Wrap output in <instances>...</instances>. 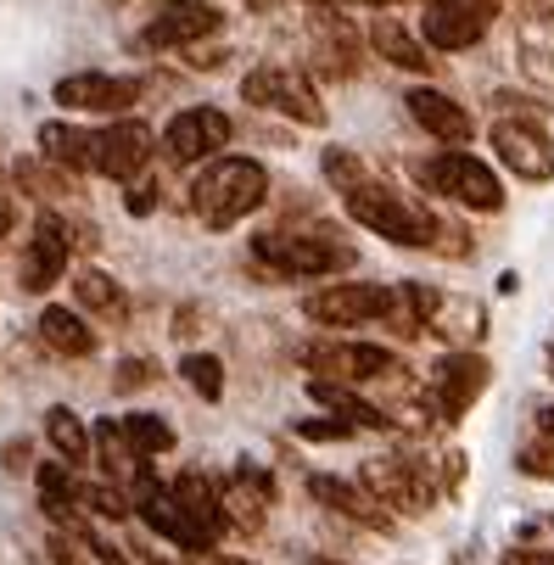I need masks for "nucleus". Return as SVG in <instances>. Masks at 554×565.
I'll list each match as a JSON object with an SVG mask.
<instances>
[{"label":"nucleus","mask_w":554,"mask_h":565,"mask_svg":"<svg viewBox=\"0 0 554 565\" xmlns=\"http://www.w3.org/2000/svg\"><path fill=\"white\" fill-rule=\"evenodd\" d=\"M297 437H308V443H342V437H353V426L348 420H302Z\"/></svg>","instance_id":"35"},{"label":"nucleus","mask_w":554,"mask_h":565,"mask_svg":"<svg viewBox=\"0 0 554 565\" xmlns=\"http://www.w3.org/2000/svg\"><path fill=\"white\" fill-rule=\"evenodd\" d=\"M381 308H386V286H375V280H342V286H320L302 297V313L313 326H331V331L381 319Z\"/></svg>","instance_id":"10"},{"label":"nucleus","mask_w":554,"mask_h":565,"mask_svg":"<svg viewBox=\"0 0 554 565\" xmlns=\"http://www.w3.org/2000/svg\"><path fill=\"white\" fill-rule=\"evenodd\" d=\"M515 470H521V476H532V481H554V431H537L532 443H521Z\"/></svg>","instance_id":"32"},{"label":"nucleus","mask_w":554,"mask_h":565,"mask_svg":"<svg viewBox=\"0 0 554 565\" xmlns=\"http://www.w3.org/2000/svg\"><path fill=\"white\" fill-rule=\"evenodd\" d=\"M437 308V291L420 286V280H404V286H386V308H381V326L392 337H426V319Z\"/></svg>","instance_id":"23"},{"label":"nucleus","mask_w":554,"mask_h":565,"mask_svg":"<svg viewBox=\"0 0 554 565\" xmlns=\"http://www.w3.org/2000/svg\"><path fill=\"white\" fill-rule=\"evenodd\" d=\"M40 157L56 174H85L96 169V135L78 129V124H40Z\"/></svg>","instance_id":"20"},{"label":"nucleus","mask_w":554,"mask_h":565,"mask_svg":"<svg viewBox=\"0 0 554 565\" xmlns=\"http://www.w3.org/2000/svg\"><path fill=\"white\" fill-rule=\"evenodd\" d=\"M370 45L381 51V62H392V67H404V73H432V51H426V40H415L398 18H375V29H370Z\"/></svg>","instance_id":"27"},{"label":"nucleus","mask_w":554,"mask_h":565,"mask_svg":"<svg viewBox=\"0 0 554 565\" xmlns=\"http://www.w3.org/2000/svg\"><path fill=\"white\" fill-rule=\"evenodd\" d=\"M359 488H364L381 510H409V515L432 510V499H437L432 465H420V459H409V454H381V459H370L364 476H359Z\"/></svg>","instance_id":"4"},{"label":"nucleus","mask_w":554,"mask_h":565,"mask_svg":"<svg viewBox=\"0 0 554 565\" xmlns=\"http://www.w3.org/2000/svg\"><path fill=\"white\" fill-rule=\"evenodd\" d=\"M219 504H224V526L235 532H258L269 504H275V481L258 470V465H235L224 481H219Z\"/></svg>","instance_id":"16"},{"label":"nucleus","mask_w":554,"mask_h":565,"mask_svg":"<svg viewBox=\"0 0 554 565\" xmlns=\"http://www.w3.org/2000/svg\"><path fill=\"white\" fill-rule=\"evenodd\" d=\"M320 169H326V180L348 196L353 185H364L370 174H364V163H359V151H348V146H326V157H320Z\"/></svg>","instance_id":"31"},{"label":"nucleus","mask_w":554,"mask_h":565,"mask_svg":"<svg viewBox=\"0 0 554 565\" xmlns=\"http://www.w3.org/2000/svg\"><path fill=\"white\" fill-rule=\"evenodd\" d=\"M488 359L482 353H470V348H454V353H443L437 359V370H432V386H426V409L437 415V420H465L470 415V403H477L482 392H488Z\"/></svg>","instance_id":"6"},{"label":"nucleus","mask_w":554,"mask_h":565,"mask_svg":"<svg viewBox=\"0 0 554 565\" xmlns=\"http://www.w3.org/2000/svg\"><path fill=\"white\" fill-rule=\"evenodd\" d=\"M313 375L326 381H342V386H359V381H386L398 375V353L392 348H375V342H326V348H308L302 353Z\"/></svg>","instance_id":"9"},{"label":"nucleus","mask_w":554,"mask_h":565,"mask_svg":"<svg viewBox=\"0 0 554 565\" xmlns=\"http://www.w3.org/2000/svg\"><path fill=\"white\" fill-rule=\"evenodd\" d=\"M308 499L326 504V510H337V515H348V521H364V526H375V532L392 526V521L381 515V504L359 488V481H342V476H308Z\"/></svg>","instance_id":"21"},{"label":"nucleus","mask_w":554,"mask_h":565,"mask_svg":"<svg viewBox=\"0 0 554 565\" xmlns=\"http://www.w3.org/2000/svg\"><path fill=\"white\" fill-rule=\"evenodd\" d=\"M269 202V169L253 157H207V169L191 185V213L207 230H230Z\"/></svg>","instance_id":"1"},{"label":"nucleus","mask_w":554,"mask_h":565,"mask_svg":"<svg viewBox=\"0 0 554 565\" xmlns=\"http://www.w3.org/2000/svg\"><path fill=\"white\" fill-rule=\"evenodd\" d=\"M420 180H426L437 196H448V202H459V207H470V213H499V207H504L499 174L482 163V157H470V151H443L437 163L420 169Z\"/></svg>","instance_id":"5"},{"label":"nucleus","mask_w":554,"mask_h":565,"mask_svg":"<svg viewBox=\"0 0 554 565\" xmlns=\"http://www.w3.org/2000/svg\"><path fill=\"white\" fill-rule=\"evenodd\" d=\"M34 331H40V342H45L51 353H62V359L96 353V331H90V319L78 313V308H45Z\"/></svg>","instance_id":"25"},{"label":"nucleus","mask_w":554,"mask_h":565,"mask_svg":"<svg viewBox=\"0 0 554 565\" xmlns=\"http://www.w3.org/2000/svg\"><path fill=\"white\" fill-rule=\"evenodd\" d=\"M7 230H12V196L0 191V235H7Z\"/></svg>","instance_id":"38"},{"label":"nucleus","mask_w":554,"mask_h":565,"mask_svg":"<svg viewBox=\"0 0 554 565\" xmlns=\"http://www.w3.org/2000/svg\"><path fill=\"white\" fill-rule=\"evenodd\" d=\"M45 437H51V448H56L67 465H85V459H90V426L78 420L67 403H51V409H45Z\"/></svg>","instance_id":"28"},{"label":"nucleus","mask_w":554,"mask_h":565,"mask_svg":"<svg viewBox=\"0 0 554 565\" xmlns=\"http://www.w3.org/2000/svg\"><path fill=\"white\" fill-rule=\"evenodd\" d=\"M207 34H219V12L207 0H169V7L140 29V45L146 51H185Z\"/></svg>","instance_id":"13"},{"label":"nucleus","mask_w":554,"mask_h":565,"mask_svg":"<svg viewBox=\"0 0 554 565\" xmlns=\"http://www.w3.org/2000/svg\"><path fill=\"white\" fill-rule=\"evenodd\" d=\"M504 565H554V554H537V548H510Z\"/></svg>","instance_id":"36"},{"label":"nucleus","mask_w":554,"mask_h":565,"mask_svg":"<svg viewBox=\"0 0 554 565\" xmlns=\"http://www.w3.org/2000/svg\"><path fill=\"white\" fill-rule=\"evenodd\" d=\"M308 397L313 403H326V409L337 415V420H348L353 431H386L392 420L375 409V403H364L353 386H342V381H326V375H308Z\"/></svg>","instance_id":"24"},{"label":"nucleus","mask_w":554,"mask_h":565,"mask_svg":"<svg viewBox=\"0 0 554 565\" xmlns=\"http://www.w3.org/2000/svg\"><path fill=\"white\" fill-rule=\"evenodd\" d=\"M521 73L532 85L554 90V0H532V18H521Z\"/></svg>","instance_id":"19"},{"label":"nucleus","mask_w":554,"mask_h":565,"mask_svg":"<svg viewBox=\"0 0 554 565\" xmlns=\"http://www.w3.org/2000/svg\"><path fill=\"white\" fill-rule=\"evenodd\" d=\"M23 459H29V443H7V470H23Z\"/></svg>","instance_id":"37"},{"label":"nucleus","mask_w":554,"mask_h":565,"mask_svg":"<svg viewBox=\"0 0 554 565\" xmlns=\"http://www.w3.org/2000/svg\"><path fill=\"white\" fill-rule=\"evenodd\" d=\"M67 253H73V230H67L56 213H40V218H34V241L23 247V264H18L23 291L56 286V275L67 269Z\"/></svg>","instance_id":"15"},{"label":"nucleus","mask_w":554,"mask_h":565,"mask_svg":"<svg viewBox=\"0 0 554 565\" xmlns=\"http://www.w3.org/2000/svg\"><path fill=\"white\" fill-rule=\"evenodd\" d=\"M180 375L191 381L196 397H207V403L224 397V364H219L213 353H185V359H180Z\"/></svg>","instance_id":"30"},{"label":"nucleus","mask_w":554,"mask_h":565,"mask_svg":"<svg viewBox=\"0 0 554 565\" xmlns=\"http://www.w3.org/2000/svg\"><path fill=\"white\" fill-rule=\"evenodd\" d=\"M253 258H258L264 269L286 275V280H320V275L353 269V253L337 247L331 235H286V230L258 235V241H253Z\"/></svg>","instance_id":"3"},{"label":"nucleus","mask_w":554,"mask_h":565,"mask_svg":"<svg viewBox=\"0 0 554 565\" xmlns=\"http://www.w3.org/2000/svg\"><path fill=\"white\" fill-rule=\"evenodd\" d=\"M348 218L375 230L381 241H398V247H432V235H437V213H426L420 202L398 196L392 185H375V180L348 191Z\"/></svg>","instance_id":"2"},{"label":"nucleus","mask_w":554,"mask_h":565,"mask_svg":"<svg viewBox=\"0 0 554 565\" xmlns=\"http://www.w3.org/2000/svg\"><path fill=\"white\" fill-rule=\"evenodd\" d=\"M308 565H337V559H308Z\"/></svg>","instance_id":"40"},{"label":"nucleus","mask_w":554,"mask_h":565,"mask_svg":"<svg viewBox=\"0 0 554 565\" xmlns=\"http://www.w3.org/2000/svg\"><path fill=\"white\" fill-rule=\"evenodd\" d=\"M364 7H398V0H364Z\"/></svg>","instance_id":"39"},{"label":"nucleus","mask_w":554,"mask_h":565,"mask_svg":"<svg viewBox=\"0 0 554 565\" xmlns=\"http://www.w3.org/2000/svg\"><path fill=\"white\" fill-rule=\"evenodd\" d=\"M56 107L67 113H107V118H124L135 102H140V85L135 78H118V73H67L56 78Z\"/></svg>","instance_id":"12"},{"label":"nucleus","mask_w":554,"mask_h":565,"mask_svg":"<svg viewBox=\"0 0 554 565\" xmlns=\"http://www.w3.org/2000/svg\"><path fill=\"white\" fill-rule=\"evenodd\" d=\"M426 331L443 337V342H454V348H477L482 331H488V308L470 302V297H443L437 291V308L426 319Z\"/></svg>","instance_id":"22"},{"label":"nucleus","mask_w":554,"mask_h":565,"mask_svg":"<svg viewBox=\"0 0 554 565\" xmlns=\"http://www.w3.org/2000/svg\"><path fill=\"white\" fill-rule=\"evenodd\" d=\"M151 163V129L140 118H113L107 129H96V174L107 180H135Z\"/></svg>","instance_id":"14"},{"label":"nucleus","mask_w":554,"mask_h":565,"mask_svg":"<svg viewBox=\"0 0 554 565\" xmlns=\"http://www.w3.org/2000/svg\"><path fill=\"white\" fill-rule=\"evenodd\" d=\"M118 437L129 443L135 459H157V454L174 448V426L157 420V415H124V420H118Z\"/></svg>","instance_id":"29"},{"label":"nucleus","mask_w":554,"mask_h":565,"mask_svg":"<svg viewBox=\"0 0 554 565\" xmlns=\"http://www.w3.org/2000/svg\"><path fill=\"white\" fill-rule=\"evenodd\" d=\"M548 370H554V353H548Z\"/></svg>","instance_id":"41"},{"label":"nucleus","mask_w":554,"mask_h":565,"mask_svg":"<svg viewBox=\"0 0 554 565\" xmlns=\"http://www.w3.org/2000/svg\"><path fill=\"white\" fill-rule=\"evenodd\" d=\"M230 135H235V124L219 107H185L163 129V157H169V163H180V169L185 163H207V157H219L230 146Z\"/></svg>","instance_id":"8"},{"label":"nucleus","mask_w":554,"mask_h":565,"mask_svg":"<svg viewBox=\"0 0 554 565\" xmlns=\"http://www.w3.org/2000/svg\"><path fill=\"white\" fill-rule=\"evenodd\" d=\"M113 381H118V392H146V386L157 381V364H151V359H124Z\"/></svg>","instance_id":"34"},{"label":"nucleus","mask_w":554,"mask_h":565,"mask_svg":"<svg viewBox=\"0 0 554 565\" xmlns=\"http://www.w3.org/2000/svg\"><path fill=\"white\" fill-rule=\"evenodd\" d=\"M404 107H409V118H415L432 140H443V146H465L470 135H477V118H470L454 96L432 90V85H415V90L404 96Z\"/></svg>","instance_id":"17"},{"label":"nucleus","mask_w":554,"mask_h":565,"mask_svg":"<svg viewBox=\"0 0 554 565\" xmlns=\"http://www.w3.org/2000/svg\"><path fill=\"white\" fill-rule=\"evenodd\" d=\"M242 96H247L253 107H264V113H286V118L313 124V129L326 124L320 90H313L297 67H258V73H247V78H242Z\"/></svg>","instance_id":"7"},{"label":"nucleus","mask_w":554,"mask_h":565,"mask_svg":"<svg viewBox=\"0 0 554 565\" xmlns=\"http://www.w3.org/2000/svg\"><path fill=\"white\" fill-rule=\"evenodd\" d=\"M124 207H129L135 218H146V213H157V185H151L146 174H135V180H124Z\"/></svg>","instance_id":"33"},{"label":"nucleus","mask_w":554,"mask_h":565,"mask_svg":"<svg viewBox=\"0 0 554 565\" xmlns=\"http://www.w3.org/2000/svg\"><path fill=\"white\" fill-rule=\"evenodd\" d=\"M169 499L180 504V515H185L207 543L224 537V504H219V481H213V476H202V470H180V476L169 481Z\"/></svg>","instance_id":"18"},{"label":"nucleus","mask_w":554,"mask_h":565,"mask_svg":"<svg viewBox=\"0 0 554 565\" xmlns=\"http://www.w3.org/2000/svg\"><path fill=\"white\" fill-rule=\"evenodd\" d=\"M493 151L515 180H532V185L554 180V140L532 118H499L493 124Z\"/></svg>","instance_id":"11"},{"label":"nucleus","mask_w":554,"mask_h":565,"mask_svg":"<svg viewBox=\"0 0 554 565\" xmlns=\"http://www.w3.org/2000/svg\"><path fill=\"white\" fill-rule=\"evenodd\" d=\"M73 308L90 313V319H107V326H118V319L129 313V297H124V286L107 269H78L73 275Z\"/></svg>","instance_id":"26"}]
</instances>
